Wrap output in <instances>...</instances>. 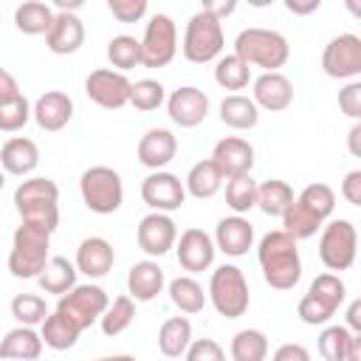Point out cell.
<instances>
[{"instance_id": "6da1fadb", "label": "cell", "mask_w": 361, "mask_h": 361, "mask_svg": "<svg viewBox=\"0 0 361 361\" xmlns=\"http://www.w3.org/2000/svg\"><path fill=\"white\" fill-rule=\"evenodd\" d=\"M257 259H259V268H262L265 282L274 290H290L302 279V259H299L296 240L290 234H285L282 228L268 231L259 240Z\"/></svg>"}, {"instance_id": "7a4b0ae2", "label": "cell", "mask_w": 361, "mask_h": 361, "mask_svg": "<svg viewBox=\"0 0 361 361\" xmlns=\"http://www.w3.org/2000/svg\"><path fill=\"white\" fill-rule=\"evenodd\" d=\"M14 209L23 223L42 226L54 234L59 226V186L51 178H25L14 189Z\"/></svg>"}, {"instance_id": "3957f363", "label": "cell", "mask_w": 361, "mask_h": 361, "mask_svg": "<svg viewBox=\"0 0 361 361\" xmlns=\"http://www.w3.org/2000/svg\"><path fill=\"white\" fill-rule=\"evenodd\" d=\"M234 56H240L248 68H262L265 73H274L279 71L288 56H290V45L288 39L274 31V28H243L234 39Z\"/></svg>"}, {"instance_id": "277c9868", "label": "cell", "mask_w": 361, "mask_h": 361, "mask_svg": "<svg viewBox=\"0 0 361 361\" xmlns=\"http://www.w3.org/2000/svg\"><path fill=\"white\" fill-rule=\"evenodd\" d=\"M51 248V231L34 223H20L11 237V251H8V271L17 279H37L45 268Z\"/></svg>"}, {"instance_id": "5b68a950", "label": "cell", "mask_w": 361, "mask_h": 361, "mask_svg": "<svg viewBox=\"0 0 361 361\" xmlns=\"http://www.w3.org/2000/svg\"><path fill=\"white\" fill-rule=\"evenodd\" d=\"M183 56L195 65H206L212 59H220L223 48H226V34H223V23L200 8L189 17L186 23V31H183Z\"/></svg>"}, {"instance_id": "8992f818", "label": "cell", "mask_w": 361, "mask_h": 361, "mask_svg": "<svg viewBox=\"0 0 361 361\" xmlns=\"http://www.w3.org/2000/svg\"><path fill=\"white\" fill-rule=\"evenodd\" d=\"M79 192L93 214H113L124 203V183L113 166H90L79 178Z\"/></svg>"}, {"instance_id": "52a82bcc", "label": "cell", "mask_w": 361, "mask_h": 361, "mask_svg": "<svg viewBox=\"0 0 361 361\" xmlns=\"http://www.w3.org/2000/svg\"><path fill=\"white\" fill-rule=\"evenodd\" d=\"M214 305V310L226 319H240L248 310V279L237 265H220L212 271L209 279V293H206Z\"/></svg>"}, {"instance_id": "ba28073f", "label": "cell", "mask_w": 361, "mask_h": 361, "mask_svg": "<svg viewBox=\"0 0 361 361\" xmlns=\"http://www.w3.org/2000/svg\"><path fill=\"white\" fill-rule=\"evenodd\" d=\"M355 251H358V231L350 220L338 217L330 220L322 228L319 237V259L324 262V268L330 271H347L355 262Z\"/></svg>"}, {"instance_id": "9c48e42d", "label": "cell", "mask_w": 361, "mask_h": 361, "mask_svg": "<svg viewBox=\"0 0 361 361\" xmlns=\"http://www.w3.org/2000/svg\"><path fill=\"white\" fill-rule=\"evenodd\" d=\"M141 42V65L144 68H166L178 54V25L169 14H152Z\"/></svg>"}, {"instance_id": "30bf717a", "label": "cell", "mask_w": 361, "mask_h": 361, "mask_svg": "<svg viewBox=\"0 0 361 361\" xmlns=\"http://www.w3.org/2000/svg\"><path fill=\"white\" fill-rule=\"evenodd\" d=\"M110 299L104 293V288L99 285H76L73 290H68L65 296H59L56 310L65 313L79 330H87L90 324H96L102 319V313L107 310Z\"/></svg>"}, {"instance_id": "8fae6325", "label": "cell", "mask_w": 361, "mask_h": 361, "mask_svg": "<svg viewBox=\"0 0 361 361\" xmlns=\"http://www.w3.org/2000/svg\"><path fill=\"white\" fill-rule=\"evenodd\" d=\"M130 87L133 82L127 79V73H118L113 68L90 71L85 79V96L104 110H118L130 104Z\"/></svg>"}, {"instance_id": "7c38bea8", "label": "cell", "mask_w": 361, "mask_h": 361, "mask_svg": "<svg viewBox=\"0 0 361 361\" xmlns=\"http://www.w3.org/2000/svg\"><path fill=\"white\" fill-rule=\"evenodd\" d=\"M322 71L330 79H353L361 73V37L338 34L324 45Z\"/></svg>"}, {"instance_id": "4fadbf2b", "label": "cell", "mask_w": 361, "mask_h": 361, "mask_svg": "<svg viewBox=\"0 0 361 361\" xmlns=\"http://www.w3.org/2000/svg\"><path fill=\"white\" fill-rule=\"evenodd\" d=\"M141 200H144L152 212L169 214V212L180 209L183 200H186L183 180H180L178 175H172V172L158 169V172H152V175H147V178L141 180Z\"/></svg>"}, {"instance_id": "5bb4252c", "label": "cell", "mask_w": 361, "mask_h": 361, "mask_svg": "<svg viewBox=\"0 0 361 361\" xmlns=\"http://www.w3.org/2000/svg\"><path fill=\"white\" fill-rule=\"evenodd\" d=\"M135 240L147 257H164L178 243V226L169 214L149 212L147 217H141V223L135 228Z\"/></svg>"}, {"instance_id": "9a60e30c", "label": "cell", "mask_w": 361, "mask_h": 361, "mask_svg": "<svg viewBox=\"0 0 361 361\" xmlns=\"http://www.w3.org/2000/svg\"><path fill=\"white\" fill-rule=\"evenodd\" d=\"M166 113H169V118L178 127L192 130V127L206 121V116H209V96L200 87L183 85V87H178V90H172L166 96Z\"/></svg>"}, {"instance_id": "2e32d148", "label": "cell", "mask_w": 361, "mask_h": 361, "mask_svg": "<svg viewBox=\"0 0 361 361\" xmlns=\"http://www.w3.org/2000/svg\"><path fill=\"white\" fill-rule=\"evenodd\" d=\"M212 164L220 169L223 180H231V178H240V175H251L254 147L240 135H226V138H220L214 144Z\"/></svg>"}, {"instance_id": "e0dca14e", "label": "cell", "mask_w": 361, "mask_h": 361, "mask_svg": "<svg viewBox=\"0 0 361 361\" xmlns=\"http://www.w3.org/2000/svg\"><path fill=\"white\" fill-rule=\"evenodd\" d=\"M214 240L203 231V228H186L180 234V240L175 243V254H178V262L183 271L189 274H200V271H209L212 262H214Z\"/></svg>"}, {"instance_id": "ac0fdd59", "label": "cell", "mask_w": 361, "mask_h": 361, "mask_svg": "<svg viewBox=\"0 0 361 361\" xmlns=\"http://www.w3.org/2000/svg\"><path fill=\"white\" fill-rule=\"evenodd\" d=\"M85 42V23L71 11H54V23L45 34V45L56 56L76 54Z\"/></svg>"}, {"instance_id": "d6986e66", "label": "cell", "mask_w": 361, "mask_h": 361, "mask_svg": "<svg viewBox=\"0 0 361 361\" xmlns=\"http://www.w3.org/2000/svg\"><path fill=\"white\" fill-rule=\"evenodd\" d=\"M251 102L268 113H282L290 107L293 102V85L285 73L274 71V73H259L254 79V96Z\"/></svg>"}, {"instance_id": "ffe728a7", "label": "cell", "mask_w": 361, "mask_h": 361, "mask_svg": "<svg viewBox=\"0 0 361 361\" xmlns=\"http://www.w3.org/2000/svg\"><path fill=\"white\" fill-rule=\"evenodd\" d=\"M31 118L37 121L39 130L45 133H56L62 130L71 118H73V99L62 90H45L34 107H31Z\"/></svg>"}, {"instance_id": "44dd1931", "label": "cell", "mask_w": 361, "mask_h": 361, "mask_svg": "<svg viewBox=\"0 0 361 361\" xmlns=\"http://www.w3.org/2000/svg\"><path fill=\"white\" fill-rule=\"evenodd\" d=\"M254 245V226L240 217V214H231V217H223L214 228V248H220L226 257H243L248 254V248Z\"/></svg>"}, {"instance_id": "7402d4cb", "label": "cell", "mask_w": 361, "mask_h": 361, "mask_svg": "<svg viewBox=\"0 0 361 361\" xmlns=\"http://www.w3.org/2000/svg\"><path fill=\"white\" fill-rule=\"evenodd\" d=\"M116 262V251L104 237H85L76 248V271H82L90 279L107 276Z\"/></svg>"}, {"instance_id": "603a6c76", "label": "cell", "mask_w": 361, "mask_h": 361, "mask_svg": "<svg viewBox=\"0 0 361 361\" xmlns=\"http://www.w3.org/2000/svg\"><path fill=\"white\" fill-rule=\"evenodd\" d=\"M175 152H178V138L164 127L147 130L138 141V161L152 172L164 169L175 158Z\"/></svg>"}, {"instance_id": "cb8c5ba5", "label": "cell", "mask_w": 361, "mask_h": 361, "mask_svg": "<svg viewBox=\"0 0 361 361\" xmlns=\"http://www.w3.org/2000/svg\"><path fill=\"white\" fill-rule=\"evenodd\" d=\"M166 285L164 268L155 259H141L127 274V296L133 302H152Z\"/></svg>"}, {"instance_id": "d4e9b609", "label": "cell", "mask_w": 361, "mask_h": 361, "mask_svg": "<svg viewBox=\"0 0 361 361\" xmlns=\"http://www.w3.org/2000/svg\"><path fill=\"white\" fill-rule=\"evenodd\" d=\"M37 164H39V147L25 135H14L0 147V166L6 175L25 178L37 169Z\"/></svg>"}, {"instance_id": "484cf974", "label": "cell", "mask_w": 361, "mask_h": 361, "mask_svg": "<svg viewBox=\"0 0 361 361\" xmlns=\"http://www.w3.org/2000/svg\"><path fill=\"white\" fill-rule=\"evenodd\" d=\"M42 338L34 327H11L0 338V361H37L42 355Z\"/></svg>"}, {"instance_id": "4316f807", "label": "cell", "mask_w": 361, "mask_h": 361, "mask_svg": "<svg viewBox=\"0 0 361 361\" xmlns=\"http://www.w3.org/2000/svg\"><path fill=\"white\" fill-rule=\"evenodd\" d=\"M76 265L68 259V257H51L42 268V274L37 276L39 288L45 293H54V296H65L68 290L76 288Z\"/></svg>"}, {"instance_id": "83f0119b", "label": "cell", "mask_w": 361, "mask_h": 361, "mask_svg": "<svg viewBox=\"0 0 361 361\" xmlns=\"http://www.w3.org/2000/svg\"><path fill=\"white\" fill-rule=\"evenodd\" d=\"M79 336H82V330H79L65 313H59V310L48 313L45 322H42V330H39L42 344L51 347V350H56V353L71 350V347L79 341Z\"/></svg>"}, {"instance_id": "f1b7e54d", "label": "cell", "mask_w": 361, "mask_h": 361, "mask_svg": "<svg viewBox=\"0 0 361 361\" xmlns=\"http://www.w3.org/2000/svg\"><path fill=\"white\" fill-rule=\"evenodd\" d=\"M220 121L231 130H251L259 121V107L251 102V96L231 93L220 102Z\"/></svg>"}, {"instance_id": "f546056e", "label": "cell", "mask_w": 361, "mask_h": 361, "mask_svg": "<svg viewBox=\"0 0 361 361\" xmlns=\"http://www.w3.org/2000/svg\"><path fill=\"white\" fill-rule=\"evenodd\" d=\"M192 344V322L186 316H172L158 330V350L166 358H180Z\"/></svg>"}, {"instance_id": "4dcf8cb0", "label": "cell", "mask_w": 361, "mask_h": 361, "mask_svg": "<svg viewBox=\"0 0 361 361\" xmlns=\"http://www.w3.org/2000/svg\"><path fill=\"white\" fill-rule=\"evenodd\" d=\"M51 23H54V8L42 0H25L14 8V25H17V31H23L28 37L48 34Z\"/></svg>"}, {"instance_id": "1f68e13d", "label": "cell", "mask_w": 361, "mask_h": 361, "mask_svg": "<svg viewBox=\"0 0 361 361\" xmlns=\"http://www.w3.org/2000/svg\"><path fill=\"white\" fill-rule=\"evenodd\" d=\"M220 186H223V175H220V169L212 164V158L197 161V164L189 169L186 180H183L186 195H192V197H197V200L214 197V195L220 192Z\"/></svg>"}, {"instance_id": "d6a6232c", "label": "cell", "mask_w": 361, "mask_h": 361, "mask_svg": "<svg viewBox=\"0 0 361 361\" xmlns=\"http://www.w3.org/2000/svg\"><path fill=\"white\" fill-rule=\"evenodd\" d=\"M293 203V189L279 180V178H271L265 183H257V209L268 217H282L288 212V206Z\"/></svg>"}, {"instance_id": "836d02e7", "label": "cell", "mask_w": 361, "mask_h": 361, "mask_svg": "<svg viewBox=\"0 0 361 361\" xmlns=\"http://www.w3.org/2000/svg\"><path fill=\"white\" fill-rule=\"evenodd\" d=\"M169 299L180 313H200L209 296L195 276H175L169 282Z\"/></svg>"}, {"instance_id": "e575fe53", "label": "cell", "mask_w": 361, "mask_h": 361, "mask_svg": "<svg viewBox=\"0 0 361 361\" xmlns=\"http://www.w3.org/2000/svg\"><path fill=\"white\" fill-rule=\"evenodd\" d=\"M231 361H265L268 358V336L262 330L245 327L231 336Z\"/></svg>"}, {"instance_id": "d590c367", "label": "cell", "mask_w": 361, "mask_h": 361, "mask_svg": "<svg viewBox=\"0 0 361 361\" xmlns=\"http://www.w3.org/2000/svg\"><path fill=\"white\" fill-rule=\"evenodd\" d=\"M279 220H282V231H285V234H290L296 243H299V240L313 237V234L324 226V223H322L316 214H310V212H307L296 197H293V203L288 206V212H285Z\"/></svg>"}, {"instance_id": "8d00e7d4", "label": "cell", "mask_w": 361, "mask_h": 361, "mask_svg": "<svg viewBox=\"0 0 361 361\" xmlns=\"http://www.w3.org/2000/svg\"><path fill=\"white\" fill-rule=\"evenodd\" d=\"M107 59H110L113 71L127 73L135 65H141V42L130 34H118L107 42Z\"/></svg>"}, {"instance_id": "74e56055", "label": "cell", "mask_w": 361, "mask_h": 361, "mask_svg": "<svg viewBox=\"0 0 361 361\" xmlns=\"http://www.w3.org/2000/svg\"><path fill=\"white\" fill-rule=\"evenodd\" d=\"M214 82H217L223 90H243V87H248V82H251V68H248L240 56L226 54V56H220L217 65H214Z\"/></svg>"}, {"instance_id": "f35d334b", "label": "cell", "mask_w": 361, "mask_h": 361, "mask_svg": "<svg viewBox=\"0 0 361 361\" xmlns=\"http://www.w3.org/2000/svg\"><path fill=\"white\" fill-rule=\"evenodd\" d=\"M133 319H135V302L130 296H116L107 305V310L102 313L99 324H102L104 336H121L133 324Z\"/></svg>"}, {"instance_id": "ab89813d", "label": "cell", "mask_w": 361, "mask_h": 361, "mask_svg": "<svg viewBox=\"0 0 361 361\" xmlns=\"http://www.w3.org/2000/svg\"><path fill=\"white\" fill-rule=\"evenodd\" d=\"M226 206L234 212V214H245L257 206V180L251 175H240V178H231L226 183Z\"/></svg>"}, {"instance_id": "60d3db41", "label": "cell", "mask_w": 361, "mask_h": 361, "mask_svg": "<svg viewBox=\"0 0 361 361\" xmlns=\"http://www.w3.org/2000/svg\"><path fill=\"white\" fill-rule=\"evenodd\" d=\"M296 200H299L310 214H316L322 223H324V220L333 214V209H336V192H333L327 183H310V186H305Z\"/></svg>"}, {"instance_id": "b9f144b4", "label": "cell", "mask_w": 361, "mask_h": 361, "mask_svg": "<svg viewBox=\"0 0 361 361\" xmlns=\"http://www.w3.org/2000/svg\"><path fill=\"white\" fill-rule=\"evenodd\" d=\"M307 293L313 299H319L322 305H327L330 310H338L344 305V299H347V285L338 279V274H319L310 282Z\"/></svg>"}, {"instance_id": "7bdbcfd3", "label": "cell", "mask_w": 361, "mask_h": 361, "mask_svg": "<svg viewBox=\"0 0 361 361\" xmlns=\"http://www.w3.org/2000/svg\"><path fill=\"white\" fill-rule=\"evenodd\" d=\"M11 316L17 319V324L23 327H34V324H42L45 316H48V305L42 296L37 293H17L11 299Z\"/></svg>"}, {"instance_id": "ee69618b", "label": "cell", "mask_w": 361, "mask_h": 361, "mask_svg": "<svg viewBox=\"0 0 361 361\" xmlns=\"http://www.w3.org/2000/svg\"><path fill=\"white\" fill-rule=\"evenodd\" d=\"M166 102V90L158 79H138L133 82L130 87V104L141 113H149V110H158L161 104Z\"/></svg>"}, {"instance_id": "f6af8a7d", "label": "cell", "mask_w": 361, "mask_h": 361, "mask_svg": "<svg viewBox=\"0 0 361 361\" xmlns=\"http://www.w3.org/2000/svg\"><path fill=\"white\" fill-rule=\"evenodd\" d=\"M350 330L344 324H330L322 330L319 336V353L324 361H344L347 355V344H350Z\"/></svg>"}, {"instance_id": "bcb514c9", "label": "cell", "mask_w": 361, "mask_h": 361, "mask_svg": "<svg viewBox=\"0 0 361 361\" xmlns=\"http://www.w3.org/2000/svg\"><path fill=\"white\" fill-rule=\"evenodd\" d=\"M28 118H31V104L23 93L8 102H0V133H17L28 124Z\"/></svg>"}, {"instance_id": "7dc6e473", "label": "cell", "mask_w": 361, "mask_h": 361, "mask_svg": "<svg viewBox=\"0 0 361 361\" xmlns=\"http://www.w3.org/2000/svg\"><path fill=\"white\" fill-rule=\"evenodd\" d=\"M296 313H299V319H302L305 324L316 327V324H327L336 310H330L327 305H322L319 299H313L310 293H305V296L299 299V305H296Z\"/></svg>"}, {"instance_id": "c3c4849f", "label": "cell", "mask_w": 361, "mask_h": 361, "mask_svg": "<svg viewBox=\"0 0 361 361\" xmlns=\"http://www.w3.org/2000/svg\"><path fill=\"white\" fill-rule=\"evenodd\" d=\"M183 358L186 361H226V353L214 338H192Z\"/></svg>"}, {"instance_id": "681fc988", "label": "cell", "mask_w": 361, "mask_h": 361, "mask_svg": "<svg viewBox=\"0 0 361 361\" xmlns=\"http://www.w3.org/2000/svg\"><path fill=\"white\" fill-rule=\"evenodd\" d=\"M107 8L118 23H138L149 6L147 0H107Z\"/></svg>"}, {"instance_id": "f907efd6", "label": "cell", "mask_w": 361, "mask_h": 361, "mask_svg": "<svg viewBox=\"0 0 361 361\" xmlns=\"http://www.w3.org/2000/svg\"><path fill=\"white\" fill-rule=\"evenodd\" d=\"M338 107L344 116L350 118H361V82H347L341 90H338Z\"/></svg>"}, {"instance_id": "816d5d0a", "label": "cell", "mask_w": 361, "mask_h": 361, "mask_svg": "<svg viewBox=\"0 0 361 361\" xmlns=\"http://www.w3.org/2000/svg\"><path fill=\"white\" fill-rule=\"evenodd\" d=\"M341 197L350 206H361V169H353L341 180Z\"/></svg>"}, {"instance_id": "f5cc1de1", "label": "cell", "mask_w": 361, "mask_h": 361, "mask_svg": "<svg viewBox=\"0 0 361 361\" xmlns=\"http://www.w3.org/2000/svg\"><path fill=\"white\" fill-rule=\"evenodd\" d=\"M271 361H310V350L305 344H296V341H288V344H279L271 355Z\"/></svg>"}, {"instance_id": "db71d44e", "label": "cell", "mask_w": 361, "mask_h": 361, "mask_svg": "<svg viewBox=\"0 0 361 361\" xmlns=\"http://www.w3.org/2000/svg\"><path fill=\"white\" fill-rule=\"evenodd\" d=\"M14 96H20V85L6 68H0V102H8Z\"/></svg>"}, {"instance_id": "11a10c76", "label": "cell", "mask_w": 361, "mask_h": 361, "mask_svg": "<svg viewBox=\"0 0 361 361\" xmlns=\"http://www.w3.org/2000/svg\"><path fill=\"white\" fill-rule=\"evenodd\" d=\"M350 333H361V299H353L350 307H347V324H344Z\"/></svg>"}, {"instance_id": "9f6ffc18", "label": "cell", "mask_w": 361, "mask_h": 361, "mask_svg": "<svg viewBox=\"0 0 361 361\" xmlns=\"http://www.w3.org/2000/svg\"><path fill=\"white\" fill-rule=\"evenodd\" d=\"M322 0H307V3H296V0H285V8L290 14H310V11H319Z\"/></svg>"}, {"instance_id": "6f0895ef", "label": "cell", "mask_w": 361, "mask_h": 361, "mask_svg": "<svg viewBox=\"0 0 361 361\" xmlns=\"http://www.w3.org/2000/svg\"><path fill=\"white\" fill-rule=\"evenodd\" d=\"M203 8H206V11H212V14L223 23V17H228V14L237 8V3H234V0H226V3H203Z\"/></svg>"}, {"instance_id": "680465c9", "label": "cell", "mask_w": 361, "mask_h": 361, "mask_svg": "<svg viewBox=\"0 0 361 361\" xmlns=\"http://www.w3.org/2000/svg\"><path fill=\"white\" fill-rule=\"evenodd\" d=\"M347 147H350V155H361V121H355L347 133Z\"/></svg>"}, {"instance_id": "91938a15", "label": "cell", "mask_w": 361, "mask_h": 361, "mask_svg": "<svg viewBox=\"0 0 361 361\" xmlns=\"http://www.w3.org/2000/svg\"><path fill=\"white\" fill-rule=\"evenodd\" d=\"M344 361H361V333H353V336H350Z\"/></svg>"}, {"instance_id": "94428289", "label": "cell", "mask_w": 361, "mask_h": 361, "mask_svg": "<svg viewBox=\"0 0 361 361\" xmlns=\"http://www.w3.org/2000/svg\"><path fill=\"white\" fill-rule=\"evenodd\" d=\"M54 6H56V11H71V14H76V8H82V0H54Z\"/></svg>"}, {"instance_id": "6125c7cd", "label": "cell", "mask_w": 361, "mask_h": 361, "mask_svg": "<svg viewBox=\"0 0 361 361\" xmlns=\"http://www.w3.org/2000/svg\"><path fill=\"white\" fill-rule=\"evenodd\" d=\"M96 361H138V358H133V355H104V358H96Z\"/></svg>"}, {"instance_id": "be15d7a7", "label": "cell", "mask_w": 361, "mask_h": 361, "mask_svg": "<svg viewBox=\"0 0 361 361\" xmlns=\"http://www.w3.org/2000/svg\"><path fill=\"white\" fill-rule=\"evenodd\" d=\"M3 183H6V172L0 169V189H3Z\"/></svg>"}]
</instances>
